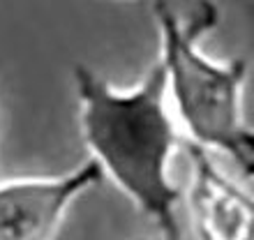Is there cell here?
Wrapping results in <instances>:
<instances>
[{"instance_id":"2","label":"cell","mask_w":254,"mask_h":240,"mask_svg":"<svg viewBox=\"0 0 254 240\" xmlns=\"http://www.w3.org/2000/svg\"><path fill=\"white\" fill-rule=\"evenodd\" d=\"M160 33V67L164 69L167 97H171L178 120L192 146L215 148L231 155L238 167L248 127L243 122V90L248 81V62L241 58L217 62L199 49L220 12L213 2H199L183 19L167 2L150 5Z\"/></svg>"},{"instance_id":"3","label":"cell","mask_w":254,"mask_h":240,"mask_svg":"<svg viewBox=\"0 0 254 240\" xmlns=\"http://www.w3.org/2000/svg\"><path fill=\"white\" fill-rule=\"evenodd\" d=\"M104 174L88 160L63 176L0 182V240H56L74 201L100 185Z\"/></svg>"},{"instance_id":"1","label":"cell","mask_w":254,"mask_h":240,"mask_svg":"<svg viewBox=\"0 0 254 240\" xmlns=\"http://www.w3.org/2000/svg\"><path fill=\"white\" fill-rule=\"evenodd\" d=\"M81 134L102 174L160 229L183 240L176 215L181 189L169 178L178 132L167 111V81L160 62L132 90H118L90 67H74Z\"/></svg>"},{"instance_id":"4","label":"cell","mask_w":254,"mask_h":240,"mask_svg":"<svg viewBox=\"0 0 254 240\" xmlns=\"http://www.w3.org/2000/svg\"><path fill=\"white\" fill-rule=\"evenodd\" d=\"M192 160L190 210L201 240H254V196L222 174L203 148L188 146Z\"/></svg>"},{"instance_id":"5","label":"cell","mask_w":254,"mask_h":240,"mask_svg":"<svg viewBox=\"0 0 254 240\" xmlns=\"http://www.w3.org/2000/svg\"><path fill=\"white\" fill-rule=\"evenodd\" d=\"M241 169L245 176H254V132L250 129L245 136V146H243V162Z\"/></svg>"}]
</instances>
